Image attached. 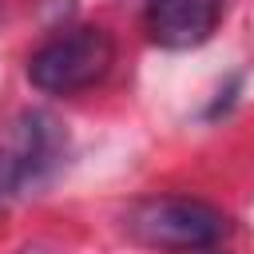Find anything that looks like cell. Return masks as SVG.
I'll return each instance as SVG.
<instances>
[{
    "instance_id": "6da1fadb",
    "label": "cell",
    "mask_w": 254,
    "mask_h": 254,
    "mask_svg": "<svg viewBox=\"0 0 254 254\" xmlns=\"http://www.w3.org/2000/svg\"><path fill=\"white\" fill-rule=\"evenodd\" d=\"M123 230L151 250H210L214 242L226 238L230 218L206 198L155 194L139 198L123 214Z\"/></svg>"
},
{
    "instance_id": "7a4b0ae2",
    "label": "cell",
    "mask_w": 254,
    "mask_h": 254,
    "mask_svg": "<svg viewBox=\"0 0 254 254\" xmlns=\"http://www.w3.org/2000/svg\"><path fill=\"white\" fill-rule=\"evenodd\" d=\"M115 64V40L107 28L83 24L52 36L28 56V79L32 87L48 95H75L91 83H99Z\"/></svg>"
},
{
    "instance_id": "3957f363",
    "label": "cell",
    "mask_w": 254,
    "mask_h": 254,
    "mask_svg": "<svg viewBox=\"0 0 254 254\" xmlns=\"http://www.w3.org/2000/svg\"><path fill=\"white\" fill-rule=\"evenodd\" d=\"M56 151H60L56 119H48L40 111L20 115L12 143L0 155V194H20L24 187H36L40 175L56 163Z\"/></svg>"
},
{
    "instance_id": "277c9868",
    "label": "cell",
    "mask_w": 254,
    "mask_h": 254,
    "mask_svg": "<svg viewBox=\"0 0 254 254\" xmlns=\"http://www.w3.org/2000/svg\"><path fill=\"white\" fill-rule=\"evenodd\" d=\"M222 12H226V0H147L143 28L159 48L187 52L214 36Z\"/></svg>"
}]
</instances>
